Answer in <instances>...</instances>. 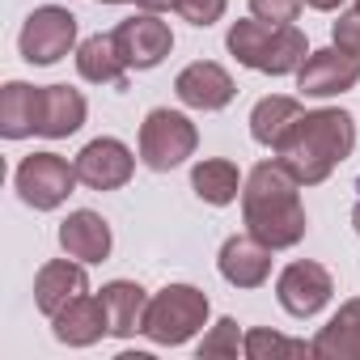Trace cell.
Returning a JSON list of instances; mask_svg holds the SVG:
<instances>
[{
    "instance_id": "cell-31",
    "label": "cell",
    "mask_w": 360,
    "mask_h": 360,
    "mask_svg": "<svg viewBox=\"0 0 360 360\" xmlns=\"http://www.w3.org/2000/svg\"><path fill=\"white\" fill-rule=\"evenodd\" d=\"M352 225H356V233H360V200H356V208H352Z\"/></svg>"
},
{
    "instance_id": "cell-30",
    "label": "cell",
    "mask_w": 360,
    "mask_h": 360,
    "mask_svg": "<svg viewBox=\"0 0 360 360\" xmlns=\"http://www.w3.org/2000/svg\"><path fill=\"white\" fill-rule=\"evenodd\" d=\"M309 9H318V13H335V9H343L347 0H305Z\"/></svg>"
},
{
    "instance_id": "cell-26",
    "label": "cell",
    "mask_w": 360,
    "mask_h": 360,
    "mask_svg": "<svg viewBox=\"0 0 360 360\" xmlns=\"http://www.w3.org/2000/svg\"><path fill=\"white\" fill-rule=\"evenodd\" d=\"M225 9H229V0H178V5H174L178 18L191 22V26H200V30L217 26L225 18Z\"/></svg>"
},
{
    "instance_id": "cell-11",
    "label": "cell",
    "mask_w": 360,
    "mask_h": 360,
    "mask_svg": "<svg viewBox=\"0 0 360 360\" xmlns=\"http://www.w3.org/2000/svg\"><path fill=\"white\" fill-rule=\"evenodd\" d=\"M360 85V60L339 51L335 43L322 51H309L305 64L297 68V89L305 98H339Z\"/></svg>"
},
{
    "instance_id": "cell-4",
    "label": "cell",
    "mask_w": 360,
    "mask_h": 360,
    "mask_svg": "<svg viewBox=\"0 0 360 360\" xmlns=\"http://www.w3.org/2000/svg\"><path fill=\"white\" fill-rule=\"evenodd\" d=\"M212 301L204 288L195 284H165L161 292L148 297V314H144V330L157 347H183L191 343L204 326H208Z\"/></svg>"
},
{
    "instance_id": "cell-27",
    "label": "cell",
    "mask_w": 360,
    "mask_h": 360,
    "mask_svg": "<svg viewBox=\"0 0 360 360\" xmlns=\"http://www.w3.org/2000/svg\"><path fill=\"white\" fill-rule=\"evenodd\" d=\"M305 9V0H250V18L267 26H292Z\"/></svg>"
},
{
    "instance_id": "cell-21",
    "label": "cell",
    "mask_w": 360,
    "mask_h": 360,
    "mask_svg": "<svg viewBox=\"0 0 360 360\" xmlns=\"http://www.w3.org/2000/svg\"><path fill=\"white\" fill-rule=\"evenodd\" d=\"M77 72L81 81L89 85H115V89H127V64L115 47V34H89L81 47H77Z\"/></svg>"
},
{
    "instance_id": "cell-14",
    "label": "cell",
    "mask_w": 360,
    "mask_h": 360,
    "mask_svg": "<svg viewBox=\"0 0 360 360\" xmlns=\"http://www.w3.org/2000/svg\"><path fill=\"white\" fill-rule=\"evenodd\" d=\"M60 250L81 259L85 267L89 263H106L110 250H115V233H110V221L94 208H77L60 221Z\"/></svg>"
},
{
    "instance_id": "cell-17",
    "label": "cell",
    "mask_w": 360,
    "mask_h": 360,
    "mask_svg": "<svg viewBox=\"0 0 360 360\" xmlns=\"http://www.w3.org/2000/svg\"><path fill=\"white\" fill-rule=\"evenodd\" d=\"M85 115H89V102L81 89L72 85H43L39 94V136L47 140H68L85 127Z\"/></svg>"
},
{
    "instance_id": "cell-1",
    "label": "cell",
    "mask_w": 360,
    "mask_h": 360,
    "mask_svg": "<svg viewBox=\"0 0 360 360\" xmlns=\"http://www.w3.org/2000/svg\"><path fill=\"white\" fill-rule=\"evenodd\" d=\"M242 225H246V233H255L271 250H292L305 238L309 217H305V204H301V183L292 178V169L280 157L259 161L246 174Z\"/></svg>"
},
{
    "instance_id": "cell-12",
    "label": "cell",
    "mask_w": 360,
    "mask_h": 360,
    "mask_svg": "<svg viewBox=\"0 0 360 360\" xmlns=\"http://www.w3.org/2000/svg\"><path fill=\"white\" fill-rule=\"evenodd\" d=\"M174 94H178L183 106L212 115V110H225L238 98V81L217 60H195V64H187L183 72L174 77Z\"/></svg>"
},
{
    "instance_id": "cell-3",
    "label": "cell",
    "mask_w": 360,
    "mask_h": 360,
    "mask_svg": "<svg viewBox=\"0 0 360 360\" xmlns=\"http://www.w3.org/2000/svg\"><path fill=\"white\" fill-rule=\"evenodd\" d=\"M225 47L242 68L263 72V77H288L309 56V43L297 26H267L259 18L233 22L229 34H225Z\"/></svg>"
},
{
    "instance_id": "cell-22",
    "label": "cell",
    "mask_w": 360,
    "mask_h": 360,
    "mask_svg": "<svg viewBox=\"0 0 360 360\" xmlns=\"http://www.w3.org/2000/svg\"><path fill=\"white\" fill-rule=\"evenodd\" d=\"M39 94L43 85H26V81H9L0 89V136L5 140L39 136Z\"/></svg>"
},
{
    "instance_id": "cell-18",
    "label": "cell",
    "mask_w": 360,
    "mask_h": 360,
    "mask_svg": "<svg viewBox=\"0 0 360 360\" xmlns=\"http://www.w3.org/2000/svg\"><path fill=\"white\" fill-rule=\"evenodd\" d=\"M314 356L318 360H360V297L343 301L330 322L314 335Z\"/></svg>"
},
{
    "instance_id": "cell-13",
    "label": "cell",
    "mask_w": 360,
    "mask_h": 360,
    "mask_svg": "<svg viewBox=\"0 0 360 360\" xmlns=\"http://www.w3.org/2000/svg\"><path fill=\"white\" fill-rule=\"evenodd\" d=\"M217 267H221V280L233 288H263L271 280V246H263L255 233H233L225 238Z\"/></svg>"
},
{
    "instance_id": "cell-9",
    "label": "cell",
    "mask_w": 360,
    "mask_h": 360,
    "mask_svg": "<svg viewBox=\"0 0 360 360\" xmlns=\"http://www.w3.org/2000/svg\"><path fill=\"white\" fill-rule=\"evenodd\" d=\"M110 34H115V47H119L127 72H148V68H157L174 51L169 22H161V13H148V9H140L136 18L119 22Z\"/></svg>"
},
{
    "instance_id": "cell-19",
    "label": "cell",
    "mask_w": 360,
    "mask_h": 360,
    "mask_svg": "<svg viewBox=\"0 0 360 360\" xmlns=\"http://www.w3.org/2000/svg\"><path fill=\"white\" fill-rule=\"evenodd\" d=\"M242 187L246 178L229 157H204L191 165V191L212 208H229L233 200H242Z\"/></svg>"
},
{
    "instance_id": "cell-6",
    "label": "cell",
    "mask_w": 360,
    "mask_h": 360,
    "mask_svg": "<svg viewBox=\"0 0 360 360\" xmlns=\"http://www.w3.org/2000/svg\"><path fill=\"white\" fill-rule=\"evenodd\" d=\"M77 183H81L77 161H68L60 153H30V157H22V165L13 174V187H18L22 204L34 212H56L60 204H68Z\"/></svg>"
},
{
    "instance_id": "cell-8",
    "label": "cell",
    "mask_w": 360,
    "mask_h": 360,
    "mask_svg": "<svg viewBox=\"0 0 360 360\" xmlns=\"http://www.w3.org/2000/svg\"><path fill=\"white\" fill-rule=\"evenodd\" d=\"M330 297H335V280L314 259H297L276 276V301H280V309L288 318H301V322L318 318L330 305Z\"/></svg>"
},
{
    "instance_id": "cell-2",
    "label": "cell",
    "mask_w": 360,
    "mask_h": 360,
    "mask_svg": "<svg viewBox=\"0 0 360 360\" xmlns=\"http://www.w3.org/2000/svg\"><path fill=\"white\" fill-rule=\"evenodd\" d=\"M352 148H356V119L343 106H318L301 110L271 153L292 169L301 187H318L352 157Z\"/></svg>"
},
{
    "instance_id": "cell-7",
    "label": "cell",
    "mask_w": 360,
    "mask_h": 360,
    "mask_svg": "<svg viewBox=\"0 0 360 360\" xmlns=\"http://www.w3.org/2000/svg\"><path fill=\"white\" fill-rule=\"evenodd\" d=\"M81 43H77V13H68L64 5H39L26 22H22V34H18V51L26 64L34 68H51L60 64L64 56H72Z\"/></svg>"
},
{
    "instance_id": "cell-23",
    "label": "cell",
    "mask_w": 360,
    "mask_h": 360,
    "mask_svg": "<svg viewBox=\"0 0 360 360\" xmlns=\"http://www.w3.org/2000/svg\"><path fill=\"white\" fill-rule=\"evenodd\" d=\"M301 110H305V106H301L297 98H288V94H267V98H259L255 110H250V136H255V144L276 148L280 136L292 127V119H297Z\"/></svg>"
},
{
    "instance_id": "cell-33",
    "label": "cell",
    "mask_w": 360,
    "mask_h": 360,
    "mask_svg": "<svg viewBox=\"0 0 360 360\" xmlns=\"http://www.w3.org/2000/svg\"><path fill=\"white\" fill-rule=\"evenodd\" d=\"M356 9H360V0H356Z\"/></svg>"
},
{
    "instance_id": "cell-20",
    "label": "cell",
    "mask_w": 360,
    "mask_h": 360,
    "mask_svg": "<svg viewBox=\"0 0 360 360\" xmlns=\"http://www.w3.org/2000/svg\"><path fill=\"white\" fill-rule=\"evenodd\" d=\"M102 305L110 318V335L115 339H131L136 330H144V314H148V292L136 280H110L102 284Z\"/></svg>"
},
{
    "instance_id": "cell-24",
    "label": "cell",
    "mask_w": 360,
    "mask_h": 360,
    "mask_svg": "<svg viewBox=\"0 0 360 360\" xmlns=\"http://www.w3.org/2000/svg\"><path fill=\"white\" fill-rule=\"evenodd\" d=\"M242 356H250V360L314 356V343H305V339H288V335H280V330H271V326H250V330H246V352H242Z\"/></svg>"
},
{
    "instance_id": "cell-10",
    "label": "cell",
    "mask_w": 360,
    "mask_h": 360,
    "mask_svg": "<svg viewBox=\"0 0 360 360\" xmlns=\"http://www.w3.org/2000/svg\"><path fill=\"white\" fill-rule=\"evenodd\" d=\"M136 174V153L119 136H98L77 153V178L89 191H119Z\"/></svg>"
},
{
    "instance_id": "cell-16",
    "label": "cell",
    "mask_w": 360,
    "mask_h": 360,
    "mask_svg": "<svg viewBox=\"0 0 360 360\" xmlns=\"http://www.w3.org/2000/svg\"><path fill=\"white\" fill-rule=\"evenodd\" d=\"M51 335L64 347H94L102 335H110V318L98 292H81L77 301H68L56 318H51Z\"/></svg>"
},
{
    "instance_id": "cell-15",
    "label": "cell",
    "mask_w": 360,
    "mask_h": 360,
    "mask_svg": "<svg viewBox=\"0 0 360 360\" xmlns=\"http://www.w3.org/2000/svg\"><path fill=\"white\" fill-rule=\"evenodd\" d=\"M81 292H89V276H85V263L81 259H51V263H43L39 267V276H34V305H39V314H47V318H56L68 301H77Z\"/></svg>"
},
{
    "instance_id": "cell-5",
    "label": "cell",
    "mask_w": 360,
    "mask_h": 360,
    "mask_svg": "<svg viewBox=\"0 0 360 360\" xmlns=\"http://www.w3.org/2000/svg\"><path fill=\"white\" fill-rule=\"evenodd\" d=\"M200 148V127L169 106H153L140 123V161L157 174H169L183 161H191Z\"/></svg>"
},
{
    "instance_id": "cell-32",
    "label": "cell",
    "mask_w": 360,
    "mask_h": 360,
    "mask_svg": "<svg viewBox=\"0 0 360 360\" xmlns=\"http://www.w3.org/2000/svg\"><path fill=\"white\" fill-rule=\"evenodd\" d=\"M98 5H131V0H98Z\"/></svg>"
},
{
    "instance_id": "cell-25",
    "label": "cell",
    "mask_w": 360,
    "mask_h": 360,
    "mask_svg": "<svg viewBox=\"0 0 360 360\" xmlns=\"http://www.w3.org/2000/svg\"><path fill=\"white\" fill-rule=\"evenodd\" d=\"M238 352H246V335H242L238 318H221L200 339V360H238Z\"/></svg>"
},
{
    "instance_id": "cell-28",
    "label": "cell",
    "mask_w": 360,
    "mask_h": 360,
    "mask_svg": "<svg viewBox=\"0 0 360 360\" xmlns=\"http://www.w3.org/2000/svg\"><path fill=\"white\" fill-rule=\"evenodd\" d=\"M330 43H335L339 51H347V56L360 60V9L339 13V22L330 26Z\"/></svg>"
},
{
    "instance_id": "cell-29",
    "label": "cell",
    "mask_w": 360,
    "mask_h": 360,
    "mask_svg": "<svg viewBox=\"0 0 360 360\" xmlns=\"http://www.w3.org/2000/svg\"><path fill=\"white\" fill-rule=\"evenodd\" d=\"M140 9H148V13H165V9H174L178 0H136Z\"/></svg>"
}]
</instances>
